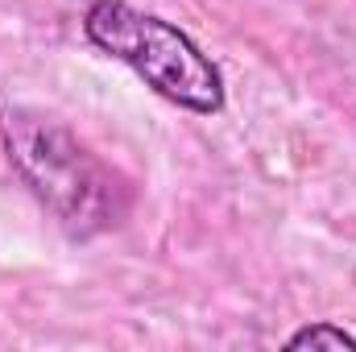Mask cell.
<instances>
[{
    "instance_id": "1",
    "label": "cell",
    "mask_w": 356,
    "mask_h": 352,
    "mask_svg": "<svg viewBox=\"0 0 356 352\" xmlns=\"http://www.w3.org/2000/svg\"><path fill=\"white\" fill-rule=\"evenodd\" d=\"M0 137L29 191L58 216L67 232H108L129 211V186L58 120L29 108H4Z\"/></svg>"
},
{
    "instance_id": "2",
    "label": "cell",
    "mask_w": 356,
    "mask_h": 352,
    "mask_svg": "<svg viewBox=\"0 0 356 352\" xmlns=\"http://www.w3.org/2000/svg\"><path fill=\"white\" fill-rule=\"evenodd\" d=\"M83 38L182 112L195 116L224 112L228 99L224 71L175 21L145 13L129 0H91L83 13Z\"/></svg>"
},
{
    "instance_id": "3",
    "label": "cell",
    "mask_w": 356,
    "mask_h": 352,
    "mask_svg": "<svg viewBox=\"0 0 356 352\" xmlns=\"http://www.w3.org/2000/svg\"><path fill=\"white\" fill-rule=\"evenodd\" d=\"M286 349H356V336L348 328H340V323L319 319V323L298 328V332L286 340Z\"/></svg>"
}]
</instances>
